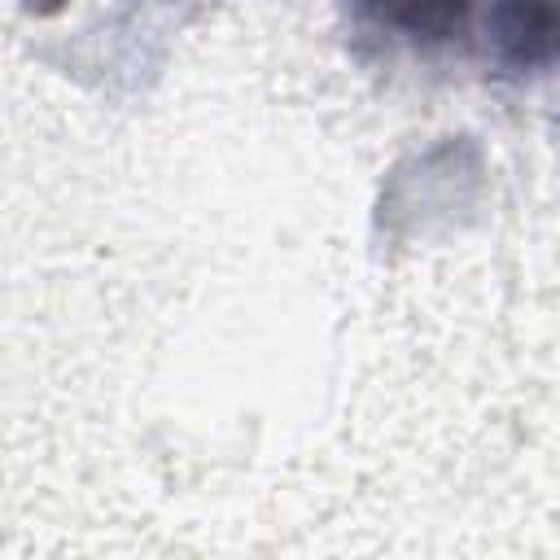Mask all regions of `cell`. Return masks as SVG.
I'll return each mask as SVG.
<instances>
[{"label":"cell","instance_id":"obj_1","mask_svg":"<svg viewBox=\"0 0 560 560\" xmlns=\"http://www.w3.org/2000/svg\"><path fill=\"white\" fill-rule=\"evenodd\" d=\"M337 9L363 52L429 57L468 35L477 0H337Z\"/></svg>","mask_w":560,"mask_h":560},{"label":"cell","instance_id":"obj_2","mask_svg":"<svg viewBox=\"0 0 560 560\" xmlns=\"http://www.w3.org/2000/svg\"><path fill=\"white\" fill-rule=\"evenodd\" d=\"M481 39L503 79L560 74V0H490Z\"/></svg>","mask_w":560,"mask_h":560}]
</instances>
